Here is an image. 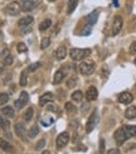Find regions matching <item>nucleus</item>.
Returning a JSON list of instances; mask_svg holds the SVG:
<instances>
[{"label":"nucleus","instance_id":"33","mask_svg":"<svg viewBox=\"0 0 136 154\" xmlns=\"http://www.w3.org/2000/svg\"><path fill=\"white\" fill-rule=\"evenodd\" d=\"M53 121H54V120L52 119V118H49V119H44V118H43V119L41 120V124H42L43 126H49V125L53 124Z\"/></svg>","mask_w":136,"mask_h":154},{"label":"nucleus","instance_id":"15","mask_svg":"<svg viewBox=\"0 0 136 154\" xmlns=\"http://www.w3.org/2000/svg\"><path fill=\"white\" fill-rule=\"evenodd\" d=\"M53 101V94L52 92H45L41 96V99H39V105L41 106H44V105H47L48 102H52Z\"/></svg>","mask_w":136,"mask_h":154},{"label":"nucleus","instance_id":"13","mask_svg":"<svg viewBox=\"0 0 136 154\" xmlns=\"http://www.w3.org/2000/svg\"><path fill=\"white\" fill-rule=\"evenodd\" d=\"M97 96H98V91H97V88L95 86H89L87 92H86V99L87 101H95L97 99Z\"/></svg>","mask_w":136,"mask_h":154},{"label":"nucleus","instance_id":"32","mask_svg":"<svg viewBox=\"0 0 136 154\" xmlns=\"http://www.w3.org/2000/svg\"><path fill=\"white\" fill-rule=\"evenodd\" d=\"M3 63L5 66H10L11 63H13V56L9 53V54H6L5 57H4V60H3Z\"/></svg>","mask_w":136,"mask_h":154},{"label":"nucleus","instance_id":"29","mask_svg":"<svg viewBox=\"0 0 136 154\" xmlns=\"http://www.w3.org/2000/svg\"><path fill=\"white\" fill-rule=\"evenodd\" d=\"M20 86H27V83H28V73H27V71H23L22 72V75H20Z\"/></svg>","mask_w":136,"mask_h":154},{"label":"nucleus","instance_id":"36","mask_svg":"<svg viewBox=\"0 0 136 154\" xmlns=\"http://www.w3.org/2000/svg\"><path fill=\"white\" fill-rule=\"evenodd\" d=\"M76 82H77V79H76V77H71V79L67 81V86H68L69 88H72V87H74Z\"/></svg>","mask_w":136,"mask_h":154},{"label":"nucleus","instance_id":"9","mask_svg":"<svg viewBox=\"0 0 136 154\" xmlns=\"http://www.w3.org/2000/svg\"><path fill=\"white\" fill-rule=\"evenodd\" d=\"M28 101H29V95L25 92V91H22L20 92V96H19V99L15 101V109H18V110H20V109H23L25 105L28 104Z\"/></svg>","mask_w":136,"mask_h":154},{"label":"nucleus","instance_id":"8","mask_svg":"<svg viewBox=\"0 0 136 154\" xmlns=\"http://www.w3.org/2000/svg\"><path fill=\"white\" fill-rule=\"evenodd\" d=\"M122 28V18L120 15H116L112 20V27H111V34L117 35Z\"/></svg>","mask_w":136,"mask_h":154},{"label":"nucleus","instance_id":"24","mask_svg":"<svg viewBox=\"0 0 136 154\" xmlns=\"http://www.w3.org/2000/svg\"><path fill=\"white\" fill-rule=\"evenodd\" d=\"M50 25H52V20H50V19H44V20L39 24V29H41L42 32H44V30L49 29Z\"/></svg>","mask_w":136,"mask_h":154},{"label":"nucleus","instance_id":"3","mask_svg":"<svg viewBox=\"0 0 136 154\" xmlns=\"http://www.w3.org/2000/svg\"><path fill=\"white\" fill-rule=\"evenodd\" d=\"M95 63L93 62H81L80 66H78V69L80 72L83 75V76H89L95 72Z\"/></svg>","mask_w":136,"mask_h":154},{"label":"nucleus","instance_id":"7","mask_svg":"<svg viewBox=\"0 0 136 154\" xmlns=\"http://www.w3.org/2000/svg\"><path fill=\"white\" fill-rule=\"evenodd\" d=\"M113 138H115V142H116L117 145H122L128 139L125 130H124V128H120V129L116 130L115 134H113Z\"/></svg>","mask_w":136,"mask_h":154},{"label":"nucleus","instance_id":"5","mask_svg":"<svg viewBox=\"0 0 136 154\" xmlns=\"http://www.w3.org/2000/svg\"><path fill=\"white\" fill-rule=\"evenodd\" d=\"M68 142H69V134L67 131H63V133H61L57 137V139H56V146L58 149H62V148H64V146L68 144Z\"/></svg>","mask_w":136,"mask_h":154},{"label":"nucleus","instance_id":"4","mask_svg":"<svg viewBox=\"0 0 136 154\" xmlns=\"http://www.w3.org/2000/svg\"><path fill=\"white\" fill-rule=\"evenodd\" d=\"M22 5V10L23 11H33L34 9L38 8L39 5V0H22L20 2Z\"/></svg>","mask_w":136,"mask_h":154},{"label":"nucleus","instance_id":"16","mask_svg":"<svg viewBox=\"0 0 136 154\" xmlns=\"http://www.w3.org/2000/svg\"><path fill=\"white\" fill-rule=\"evenodd\" d=\"M98 14H100L98 10H93L92 13H91V14H88L87 18H86L87 24H88V25H93V24L97 22V19H98Z\"/></svg>","mask_w":136,"mask_h":154},{"label":"nucleus","instance_id":"14","mask_svg":"<svg viewBox=\"0 0 136 154\" xmlns=\"http://www.w3.org/2000/svg\"><path fill=\"white\" fill-rule=\"evenodd\" d=\"M0 148H2L4 152H6V153H13L14 152L13 145L8 142V140H5L4 138H0Z\"/></svg>","mask_w":136,"mask_h":154},{"label":"nucleus","instance_id":"26","mask_svg":"<svg viewBox=\"0 0 136 154\" xmlns=\"http://www.w3.org/2000/svg\"><path fill=\"white\" fill-rule=\"evenodd\" d=\"M38 133H39V128H38V125H33L30 128V130L28 131V137L29 138H35Z\"/></svg>","mask_w":136,"mask_h":154},{"label":"nucleus","instance_id":"35","mask_svg":"<svg viewBox=\"0 0 136 154\" xmlns=\"http://www.w3.org/2000/svg\"><path fill=\"white\" fill-rule=\"evenodd\" d=\"M41 67V63L39 62H35V63H32V65L28 67V71L29 72H34L35 71V69H38V68H39Z\"/></svg>","mask_w":136,"mask_h":154},{"label":"nucleus","instance_id":"6","mask_svg":"<svg viewBox=\"0 0 136 154\" xmlns=\"http://www.w3.org/2000/svg\"><path fill=\"white\" fill-rule=\"evenodd\" d=\"M22 10V5L19 2H13L5 8V13L9 15H18Z\"/></svg>","mask_w":136,"mask_h":154},{"label":"nucleus","instance_id":"12","mask_svg":"<svg viewBox=\"0 0 136 154\" xmlns=\"http://www.w3.org/2000/svg\"><path fill=\"white\" fill-rule=\"evenodd\" d=\"M132 100H134V96L130 92H122V94L119 95V101L121 102V104H124V105L131 104Z\"/></svg>","mask_w":136,"mask_h":154},{"label":"nucleus","instance_id":"46","mask_svg":"<svg viewBox=\"0 0 136 154\" xmlns=\"http://www.w3.org/2000/svg\"><path fill=\"white\" fill-rule=\"evenodd\" d=\"M48 2H50V3H53V2H54V0H48Z\"/></svg>","mask_w":136,"mask_h":154},{"label":"nucleus","instance_id":"37","mask_svg":"<svg viewBox=\"0 0 136 154\" xmlns=\"http://www.w3.org/2000/svg\"><path fill=\"white\" fill-rule=\"evenodd\" d=\"M44 145H45V139H42V140H39V143L35 145V149H37V150H41Z\"/></svg>","mask_w":136,"mask_h":154},{"label":"nucleus","instance_id":"31","mask_svg":"<svg viewBox=\"0 0 136 154\" xmlns=\"http://www.w3.org/2000/svg\"><path fill=\"white\" fill-rule=\"evenodd\" d=\"M49 46H50V39H49V38H47V37L43 38L42 43H41V48L42 49H45V48H48Z\"/></svg>","mask_w":136,"mask_h":154},{"label":"nucleus","instance_id":"40","mask_svg":"<svg viewBox=\"0 0 136 154\" xmlns=\"http://www.w3.org/2000/svg\"><path fill=\"white\" fill-rule=\"evenodd\" d=\"M30 32H32V28L30 27H28V25H27V27H24L23 28V33L25 34V33H30Z\"/></svg>","mask_w":136,"mask_h":154},{"label":"nucleus","instance_id":"44","mask_svg":"<svg viewBox=\"0 0 136 154\" xmlns=\"http://www.w3.org/2000/svg\"><path fill=\"white\" fill-rule=\"evenodd\" d=\"M100 152H103V140L101 142V150H100Z\"/></svg>","mask_w":136,"mask_h":154},{"label":"nucleus","instance_id":"18","mask_svg":"<svg viewBox=\"0 0 136 154\" xmlns=\"http://www.w3.org/2000/svg\"><path fill=\"white\" fill-rule=\"evenodd\" d=\"M0 128L8 134L9 133V128H10V121L8 120V118L3 116L2 114H0Z\"/></svg>","mask_w":136,"mask_h":154},{"label":"nucleus","instance_id":"42","mask_svg":"<svg viewBox=\"0 0 136 154\" xmlns=\"http://www.w3.org/2000/svg\"><path fill=\"white\" fill-rule=\"evenodd\" d=\"M5 67H6V66L4 65V63H3V62H2V63H0V75H2V73L4 72V68H5Z\"/></svg>","mask_w":136,"mask_h":154},{"label":"nucleus","instance_id":"30","mask_svg":"<svg viewBox=\"0 0 136 154\" xmlns=\"http://www.w3.org/2000/svg\"><path fill=\"white\" fill-rule=\"evenodd\" d=\"M8 101H9V95L8 94H5V92L0 94V105L8 104Z\"/></svg>","mask_w":136,"mask_h":154},{"label":"nucleus","instance_id":"21","mask_svg":"<svg viewBox=\"0 0 136 154\" xmlns=\"http://www.w3.org/2000/svg\"><path fill=\"white\" fill-rule=\"evenodd\" d=\"M33 17H30V15H28V17H24V18H22L18 22V24L20 25V27H27V25H30L32 23H33Z\"/></svg>","mask_w":136,"mask_h":154},{"label":"nucleus","instance_id":"17","mask_svg":"<svg viewBox=\"0 0 136 154\" xmlns=\"http://www.w3.org/2000/svg\"><path fill=\"white\" fill-rule=\"evenodd\" d=\"M0 112H2V115H3V116L8 118V119L14 118V115H15L14 109H13V107H10V106H5V107H3L2 110H0Z\"/></svg>","mask_w":136,"mask_h":154},{"label":"nucleus","instance_id":"34","mask_svg":"<svg viewBox=\"0 0 136 154\" xmlns=\"http://www.w3.org/2000/svg\"><path fill=\"white\" fill-rule=\"evenodd\" d=\"M17 49H18V52L19 53H24V52H27V46H25L24 43H18V46H17Z\"/></svg>","mask_w":136,"mask_h":154},{"label":"nucleus","instance_id":"38","mask_svg":"<svg viewBox=\"0 0 136 154\" xmlns=\"http://www.w3.org/2000/svg\"><path fill=\"white\" fill-rule=\"evenodd\" d=\"M91 33V25H88V27L85 28V30L81 32V35H88Z\"/></svg>","mask_w":136,"mask_h":154},{"label":"nucleus","instance_id":"19","mask_svg":"<svg viewBox=\"0 0 136 154\" xmlns=\"http://www.w3.org/2000/svg\"><path fill=\"white\" fill-rule=\"evenodd\" d=\"M122 128H124V130H125V133H126V135H127L128 139L136 137V125H125Z\"/></svg>","mask_w":136,"mask_h":154},{"label":"nucleus","instance_id":"45","mask_svg":"<svg viewBox=\"0 0 136 154\" xmlns=\"http://www.w3.org/2000/svg\"><path fill=\"white\" fill-rule=\"evenodd\" d=\"M2 39H3V32L0 30V41H2Z\"/></svg>","mask_w":136,"mask_h":154},{"label":"nucleus","instance_id":"22","mask_svg":"<svg viewBox=\"0 0 136 154\" xmlns=\"http://www.w3.org/2000/svg\"><path fill=\"white\" fill-rule=\"evenodd\" d=\"M80 0H68V5H67V13L68 14H72L74 11V9L77 8Z\"/></svg>","mask_w":136,"mask_h":154},{"label":"nucleus","instance_id":"25","mask_svg":"<svg viewBox=\"0 0 136 154\" xmlns=\"http://www.w3.org/2000/svg\"><path fill=\"white\" fill-rule=\"evenodd\" d=\"M64 79V72L62 71V69H58V71L56 72V75H54V83H59V82H62V80Z\"/></svg>","mask_w":136,"mask_h":154},{"label":"nucleus","instance_id":"11","mask_svg":"<svg viewBox=\"0 0 136 154\" xmlns=\"http://www.w3.org/2000/svg\"><path fill=\"white\" fill-rule=\"evenodd\" d=\"M53 56H54V58H56V60H58V61L64 60V58H66V56H67V48L64 47V46L58 47V48L54 51Z\"/></svg>","mask_w":136,"mask_h":154},{"label":"nucleus","instance_id":"43","mask_svg":"<svg viewBox=\"0 0 136 154\" xmlns=\"http://www.w3.org/2000/svg\"><path fill=\"white\" fill-rule=\"evenodd\" d=\"M108 153H120V150H117V149H111V150H108Z\"/></svg>","mask_w":136,"mask_h":154},{"label":"nucleus","instance_id":"27","mask_svg":"<svg viewBox=\"0 0 136 154\" xmlns=\"http://www.w3.org/2000/svg\"><path fill=\"white\" fill-rule=\"evenodd\" d=\"M33 114H34L33 107H28V110L24 112V120L25 121H30L32 118H33Z\"/></svg>","mask_w":136,"mask_h":154},{"label":"nucleus","instance_id":"1","mask_svg":"<svg viewBox=\"0 0 136 154\" xmlns=\"http://www.w3.org/2000/svg\"><path fill=\"white\" fill-rule=\"evenodd\" d=\"M91 54V49H82V48H72L69 51V56L73 61H82Z\"/></svg>","mask_w":136,"mask_h":154},{"label":"nucleus","instance_id":"47","mask_svg":"<svg viewBox=\"0 0 136 154\" xmlns=\"http://www.w3.org/2000/svg\"><path fill=\"white\" fill-rule=\"evenodd\" d=\"M135 65H136V58H135Z\"/></svg>","mask_w":136,"mask_h":154},{"label":"nucleus","instance_id":"10","mask_svg":"<svg viewBox=\"0 0 136 154\" xmlns=\"http://www.w3.org/2000/svg\"><path fill=\"white\" fill-rule=\"evenodd\" d=\"M14 130L19 138L22 140H24V142H27V129H25V126L22 123H17L14 125Z\"/></svg>","mask_w":136,"mask_h":154},{"label":"nucleus","instance_id":"41","mask_svg":"<svg viewBox=\"0 0 136 154\" xmlns=\"http://www.w3.org/2000/svg\"><path fill=\"white\" fill-rule=\"evenodd\" d=\"M10 79H11V73H9V75H8V76H6L5 79H4V83H8V82L10 81Z\"/></svg>","mask_w":136,"mask_h":154},{"label":"nucleus","instance_id":"23","mask_svg":"<svg viewBox=\"0 0 136 154\" xmlns=\"http://www.w3.org/2000/svg\"><path fill=\"white\" fill-rule=\"evenodd\" d=\"M64 109H66V111L68 114H71V115H74L77 112V107L72 104V102H67V104L64 105Z\"/></svg>","mask_w":136,"mask_h":154},{"label":"nucleus","instance_id":"28","mask_svg":"<svg viewBox=\"0 0 136 154\" xmlns=\"http://www.w3.org/2000/svg\"><path fill=\"white\" fill-rule=\"evenodd\" d=\"M82 99H83V94L80 91H74L73 94H72V100L73 101H76V102H81L82 101Z\"/></svg>","mask_w":136,"mask_h":154},{"label":"nucleus","instance_id":"2","mask_svg":"<svg viewBox=\"0 0 136 154\" xmlns=\"http://www.w3.org/2000/svg\"><path fill=\"white\" fill-rule=\"evenodd\" d=\"M98 120H100V116H98V111L95 110L92 111V114L89 115V118H88V120H87V124H86V131L87 133H91L92 131L95 128H96V125L98 124Z\"/></svg>","mask_w":136,"mask_h":154},{"label":"nucleus","instance_id":"39","mask_svg":"<svg viewBox=\"0 0 136 154\" xmlns=\"http://www.w3.org/2000/svg\"><path fill=\"white\" fill-rule=\"evenodd\" d=\"M130 53L131 54H136V42H132L130 46Z\"/></svg>","mask_w":136,"mask_h":154},{"label":"nucleus","instance_id":"20","mask_svg":"<svg viewBox=\"0 0 136 154\" xmlns=\"http://www.w3.org/2000/svg\"><path fill=\"white\" fill-rule=\"evenodd\" d=\"M125 116H126V119H135L136 118V106L127 107L125 111Z\"/></svg>","mask_w":136,"mask_h":154}]
</instances>
